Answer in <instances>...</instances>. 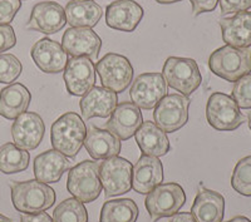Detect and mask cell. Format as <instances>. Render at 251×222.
Returning a JSON list of instances; mask_svg holds the SVG:
<instances>
[{
  "instance_id": "cell-11",
  "label": "cell",
  "mask_w": 251,
  "mask_h": 222,
  "mask_svg": "<svg viewBox=\"0 0 251 222\" xmlns=\"http://www.w3.org/2000/svg\"><path fill=\"white\" fill-rule=\"evenodd\" d=\"M167 96V83L161 73H142L136 79L129 91L133 104L140 109H153L163 97Z\"/></svg>"
},
{
  "instance_id": "cell-3",
  "label": "cell",
  "mask_w": 251,
  "mask_h": 222,
  "mask_svg": "<svg viewBox=\"0 0 251 222\" xmlns=\"http://www.w3.org/2000/svg\"><path fill=\"white\" fill-rule=\"evenodd\" d=\"M208 68L226 82L235 83L251 73V49L224 46L212 51Z\"/></svg>"
},
{
  "instance_id": "cell-24",
  "label": "cell",
  "mask_w": 251,
  "mask_h": 222,
  "mask_svg": "<svg viewBox=\"0 0 251 222\" xmlns=\"http://www.w3.org/2000/svg\"><path fill=\"white\" fill-rule=\"evenodd\" d=\"M134 137L142 154L162 157L169 153L171 148L167 133L151 121L143 122Z\"/></svg>"
},
{
  "instance_id": "cell-42",
  "label": "cell",
  "mask_w": 251,
  "mask_h": 222,
  "mask_svg": "<svg viewBox=\"0 0 251 222\" xmlns=\"http://www.w3.org/2000/svg\"><path fill=\"white\" fill-rule=\"evenodd\" d=\"M0 222H13V221L9 219V217L4 216L3 214H0Z\"/></svg>"
},
{
  "instance_id": "cell-4",
  "label": "cell",
  "mask_w": 251,
  "mask_h": 222,
  "mask_svg": "<svg viewBox=\"0 0 251 222\" xmlns=\"http://www.w3.org/2000/svg\"><path fill=\"white\" fill-rule=\"evenodd\" d=\"M102 188L98 162L83 161L69 170L67 190L80 202L91 203L96 201L100 197Z\"/></svg>"
},
{
  "instance_id": "cell-39",
  "label": "cell",
  "mask_w": 251,
  "mask_h": 222,
  "mask_svg": "<svg viewBox=\"0 0 251 222\" xmlns=\"http://www.w3.org/2000/svg\"><path fill=\"white\" fill-rule=\"evenodd\" d=\"M170 222H196V220L190 212H180V214L174 215Z\"/></svg>"
},
{
  "instance_id": "cell-12",
  "label": "cell",
  "mask_w": 251,
  "mask_h": 222,
  "mask_svg": "<svg viewBox=\"0 0 251 222\" xmlns=\"http://www.w3.org/2000/svg\"><path fill=\"white\" fill-rule=\"evenodd\" d=\"M63 78L71 96L83 97L94 87L96 66L88 57H72L67 63Z\"/></svg>"
},
{
  "instance_id": "cell-1",
  "label": "cell",
  "mask_w": 251,
  "mask_h": 222,
  "mask_svg": "<svg viewBox=\"0 0 251 222\" xmlns=\"http://www.w3.org/2000/svg\"><path fill=\"white\" fill-rule=\"evenodd\" d=\"M12 191V202L15 210L22 214H39L49 210L55 202L54 190L47 183L37 179L12 181L9 183Z\"/></svg>"
},
{
  "instance_id": "cell-19",
  "label": "cell",
  "mask_w": 251,
  "mask_h": 222,
  "mask_svg": "<svg viewBox=\"0 0 251 222\" xmlns=\"http://www.w3.org/2000/svg\"><path fill=\"white\" fill-rule=\"evenodd\" d=\"M163 181V165L158 157L142 154L132 170V188L147 195Z\"/></svg>"
},
{
  "instance_id": "cell-34",
  "label": "cell",
  "mask_w": 251,
  "mask_h": 222,
  "mask_svg": "<svg viewBox=\"0 0 251 222\" xmlns=\"http://www.w3.org/2000/svg\"><path fill=\"white\" fill-rule=\"evenodd\" d=\"M22 6V0H0V25L13 22Z\"/></svg>"
},
{
  "instance_id": "cell-43",
  "label": "cell",
  "mask_w": 251,
  "mask_h": 222,
  "mask_svg": "<svg viewBox=\"0 0 251 222\" xmlns=\"http://www.w3.org/2000/svg\"><path fill=\"white\" fill-rule=\"evenodd\" d=\"M248 123H249V128H250L251 131V112H249L248 114Z\"/></svg>"
},
{
  "instance_id": "cell-31",
  "label": "cell",
  "mask_w": 251,
  "mask_h": 222,
  "mask_svg": "<svg viewBox=\"0 0 251 222\" xmlns=\"http://www.w3.org/2000/svg\"><path fill=\"white\" fill-rule=\"evenodd\" d=\"M231 187L237 194L251 197V156L244 157L236 163L231 176Z\"/></svg>"
},
{
  "instance_id": "cell-2",
  "label": "cell",
  "mask_w": 251,
  "mask_h": 222,
  "mask_svg": "<svg viewBox=\"0 0 251 222\" xmlns=\"http://www.w3.org/2000/svg\"><path fill=\"white\" fill-rule=\"evenodd\" d=\"M87 136V127L79 114L67 112L62 114L50 129V142L55 151L75 158L79 153Z\"/></svg>"
},
{
  "instance_id": "cell-25",
  "label": "cell",
  "mask_w": 251,
  "mask_h": 222,
  "mask_svg": "<svg viewBox=\"0 0 251 222\" xmlns=\"http://www.w3.org/2000/svg\"><path fill=\"white\" fill-rule=\"evenodd\" d=\"M84 147L89 156L96 161L108 160L112 157H116L121 152V141L117 137L113 136L107 129L92 127L87 132L86 140H84Z\"/></svg>"
},
{
  "instance_id": "cell-26",
  "label": "cell",
  "mask_w": 251,
  "mask_h": 222,
  "mask_svg": "<svg viewBox=\"0 0 251 222\" xmlns=\"http://www.w3.org/2000/svg\"><path fill=\"white\" fill-rule=\"evenodd\" d=\"M31 100L29 89L22 83H13L0 91V116L9 121L26 112Z\"/></svg>"
},
{
  "instance_id": "cell-38",
  "label": "cell",
  "mask_w": 251,
  "mask_h": 222,
  "mask_svg": "<svg viewBox=\"0 0 251 222\" xmlns=\"http://www.w3.org/2000/svg\"><path fill=\"white\" fill-rule=\"evenodd\" d=\"M20 222H54L47 212L39 214H23L20 216Z\"/></svg>"
},
{
  "instance_id": "cell-37",
  "label": "cell",
  "mask_w": 251,
  "mask_h": 222,
  "mask_svg": "<svg viewBox=\"0 0 251 222\" xmlns=\"http://www.w3.org/2000/svg\"><path fill=\"white\" fill-rule=\"evenodd\" d=\"M192 5V13L195 17L202 14V13L214 12L217 6L219 0H190Z\"/></svg>"
},
{
  "instance_id": "cell-22",
  "label": "cell",
  "mask_w": 251,
  "mask_h": 222,
  "mask_svg": "<svg viewBox=\"0 0 251 222\" xmlns=\"http://www.w3.org/2000/svg\"><path fill=\"white\" fill-rule=\"evenodd\" d=\"M191 215L196 222H223L225 215V198L219 192L201 188L195 197Z\"/></svg>"
},
{
  "instance_id": "cell-14",
  "label": "cell",
  "mask_w": 251,
  "mask_h": 222,
  "mask_svg": "<svg viewBox=\"0 0 251 222\" xmlns=\"http://www.w3.org/2000/svg\"><path fill=\"white\" fill-rule=\"evenodd\" d=\"M46 124L38 113L24 112L15 118L12 125L14 145L25 151H33L43 141Z\"/></svg>"
},
{
  "instance_id": "cell-5",
  "label": "cell",
  "mask_w": 251,
  "mask_h": 222,
  "mask_svg": "<svg viewBox=\"0 0 251 222\" xmlns=\"http://www.w3.org/2000/svg\"><path fill=\"white\" fill-rule=\"evenodd\" d=\"M186 202L183 188L176 182L161 183L147 194L145 207L152 222L176 215Z\"/></svg>"
},
{
  "instance_id": "cell-10",
  "label": "cell",
  "mask_w": 251,
  "mask_h": 222,
  "mask_svg": "<svg viewBox=\"0 0 251 222\" xmlns=\"http://www.w3.org/2000/svg\"><path fill=\"white\" fill-rule=\"evenodd\" d=\"M133 165L123 157H112L100 165V177L106 197L121 196L131 191Z\"/></svg>"
},
{
  "instance_id": "cell-16",
  "label": "cell",
  "mask_w": 251,
  "mask_h": 222,
  "mask_svg": "<svg viewBox=\"0 0 251 222\" xmlns=\"http://www.w3.org/2000/svg\"><path fill=\"white\" fill-rule=\"evenodd\" d=\"M142 123V113L137 105L132 102H122L112 112L106 128L120 141H127L136 134Z\"/></svg>"
},
{
  "instance_id": "cell-15",
  "label": "cell",
  "mask_w": 251,
  "mask_h": 222,
  "mask_svg": "<svg viewBox=\"0 0 251 222\" xmlns=\"http://www.w3.org/2000/svg\"><path fill=\"white\" fill-rule=\"evenodd\" d=\"M67 24L66 12L57 1H42L34 5L26 29L43 34H55Z\"/></svg>"
},
{
  "instance_id": "cell-20",
  "label": "cell",
  "mask_w": 251,
  "mask_h": 222,
  "mask_svg": "<svg viewBox=\"0 0 251 222\" xmlns=\"http://www.w3.org/2000/svg\"><path fill=\"white\" fill-rule=\"evenodd\" d=\"M118 104V96L104 87H93L79 102L83 121L94 117L107 118Z\"/></svg>"
},
{
  "instance_id": "cell-28",
  "label": "cell",
  "mask_w": 251,
  "mask_h": 222,
  "mask_svg": "<svg viewBox=\"0 0 251 222\" xmlns=\"http://www.w3.org/2000/svg\"><path fill=\"white\" fill-rule=\"evenodd\" d=\"M140 210L131 198H118L103 203L100 222H137Z\"/></svg>"
},
{
  "instance_id": "cell-32",
  "label": "cell",
  "mask_w": 251,
  "mask_h": 222,
  "mask_svg": "<svg viewBox=\"0 0 251 222\" xmlns=\"http://www.w3.org/2000/svg\"><path fill=\"white\" fill-rule=\"evenodd\" d=\"M23 71L20 60L14 54H0V83L12 84Z\"/></svg>"
},
{
  "instance_id": "cell-23",
  "label": "cell",
  "mask_w": 251,
  "mask_h": 222,
  "mask_svg": "<svg viewBox=\"0 0 251 222\" xmlns=\"http://www.w3.org/2000/svg\"><path fill=\"white\" fill-rule=\"evenodd\" d=\"M223 40L226 46L235 48L251 47V13L241 12L234 17L223 18L220 20Z\"/></svg>"
},
{
  "instance_id": "cell-29",
  "label": "cell",
  "mask_w": 251,
  "mask_h": 222,
  "mask_svg": "<svg viewBox=\"0 0 251 222\" xmlns=\"http://www.w3.org/2000/svg\"><path fill=\"white\" fill-rule=\"evenodd\" d=\"M30 161V154L14 143H5L0 147V172L4 174L19 173L25 171Z\"/></svg>"
},
{
  "instance_id": "cell-9",
  "label": "cell",
  "mask_w": 251,
  "mask_h": 222,
  "mask_svg": "<svg viewBox=\"0 0 251 222\" xmlns=\"http://www.w3.org/2000/svg\"><path fill=\"white\" fill-rule=\"evenodd\" d=\"M190 98L183 94H167L154 107L153 120L166 133H174L188 122Z\"/></svg>"
},
{
  "instance_id": "cell-6",
  "label": "cell",
  "mask_w": 251,
  "mask_h": 222,
  "mask_svg": "<svg viewBox=\"0 0 251 222\" xmlns=\"http://www.w3.org/2000/svg\"><path fill=\"white\" fill-rule=\"evenodd\" d=\"M162 75L167 86L183 96H191L201 86L202 75L196 60L191 58L170 57L163 64Z\"/></svg>"
},
{
  "instance_id": "cell-13",
  "label": "cell",
  "mask_w": 251,
  "mask_h": 222,
  "mask_svg": "<svg viewBox=\"0 0 251 222\" xmlns=\"http://www.w3.org/2000/svg\"><path fill=\"white\" fill-rule=\"evenodd\" d=\"M62 47L71 57H88L96 62L102 48V40L92 28H69L63 34Z\"/></svg>"
},
{
  "instance_id": "cell-18",
  "label": "cell",
  "mask_w": 251,
  "mask_h": 222,
  "mask_svg": "<svg viewBox=\"0 0 251 222\" xmlns=\"http://www.w3.org/2000/svg\"><path fill=\"white\" fill-rule=\"evenodd\" d=\"M143 18V9L134 0H116L106 9V24L112 29L132 33Z\"/></svg>"
},
{
  "instance_id": "cell-36",
  "label": "cell",
  "mask_w": 251,
  "mask_h": 222,
  "mask_svg": "<svg viewBox=\"0 0 251 222\" xmlns=\"http://www.w3.org/2000/svg\"><path fill=\"white\" fill-rule=\"evenodd\" d=\"M15 44H17V35L14 28L10 24L0 25V54L14 48Z\"/></svg>"
},
{
  "instance_id": "cell-40",
  "label": "cell",
  "mask_w": 251,
  "mask_h": 222,
  "mask_svg": "<svg viewBox=\"0 0 251 222\" xmlns=\"http://www.w3.org/2000/svg\"><path fill=\"white\" fill-rule=\"evenodd\" d=\"M226 222H251V220L248 219V217H245V216H236V217H234V219L228 220V221H226Z\"/></svg>"
},
{
  "instance_id": "cell-8",
  "label": "cell",
  "mask_w": 251,
  "mask_h": 222,
  "mask_svg": "<svg viewBox=\"0 0 251 222\" xmlns=\"http://www.w3.org/2000/svg\"><path fill=\"white\" fill-rule=\"evenodd\" d=\"M96 72L100 75L102 87L117 94L123 93L133 79V67L129 59L117 53H108L98 60Z\"/></svg>"
},
{
  "instance_id": "cell-35",
  "label": "cell",
  "mask_w": 251,
  "mask_h": 222,
  "mask_svg": "<svg viewBox=\"0 0 251 222\" xmlns=\"http://www.w3.org/2000/svg\"><path fill=\"white\" fill-rule=\"evenodd\" d=\"M219 3L224 15L237 14L251 8V0H219Z\"/></svg>"
},
{
  "instance_id": "cell-17",
  "label": "cell",
  "mask_w": 251,
  "mask_h": 222,
  "mask_svg": "<svg viewBox=\"0 0 251 222\" xmlns=\"http://www.w3.org/2000/svg\"><path fill=\"white\" fill-rule=\"evenodd\" d=\"M30 54L35 66L48 74H57L64 72L68 63V54L62 44L49 38H42L31 47Z\"/></svg>"
},
{
  "instance_id": "cell-30",
  "label": "cell",
  "mask_w": 251,
  "mask_h": 222,
  "mask_svg": "<svg viewBox=\"0 0 251 222\" xmlns=\"http://www.w3.org/2000/svg\"><path fill=\"white\" fill-rule=\"evenodd\" d=\"M54 222H88V212L84 203L72 197L64 199L53 212Z\"/></svg>"
},
{
  "instance_id": "cell-7",
  "label": "cell",
  "mask_w": 251,
  "mask_h": 222,
  "mask_svg": "<svg viewBox=\"0 0 251 222\" xmlns=\"http://www.w3.org/2000/svg\"><path fill=\"white\" fill-rule=\"evenodd\" d=\"M206 118L212 128L221 132L235 131L246 121L231 96L221 92H215L208 98Z\"/></svg>"
},
{
  "instance_id": "cell-33",
  "label": "cell",
  "mask_w": 251,
  "mask_h": 222,
  "mask_svg": "<svg viewBox=\"0 0 251 222\" xmlns=\"http://www.w3.org/2000/svg\"><path fill=\"white\" fill-rule=\"evenodd\" d=\"M231 97L239 105V108H251V74H248L235 82Z\"/></svg>"
},
{
  "instance_id": "cell-21",
  "label": "cell",
  "mask_w": 251,
  "mask_h": 222,
  "mask_svg": "<svg viewBox=\"0 0 251 222\" xmlns=\"http://www.w3.org/2000/svg\"><path fill=\"white\" fill-rule=\"evenodd\" d=\"M72 162L64 154L53 149L38 154L34 160V176L43 183H57L63 173L71 170Z\"/></svg>"
},
{
  "instance_id": "cell-41",
  "label": "cell",
  "mask_w": 251,
  "mask_h": 222,
  "mask_svg": "<svg viewBox=\"0 0 251 222\" xmlns=\"http://www.w3.org/2000/svg\"><path fill=\"white\" fill-rule=\"evenodd\" d=\"M158 4H174L178 3V1H182V0H154Z\"/></svg>"
},
{
  "instance_id": "cell-27",
  "label": "cell",
  "mask_w": 251,
  "mask_h": 222,
  "mask_svg": "<svg viewBox=\"0 0 251 222\" xmlns=\"http://www.w3.org/2000/svg\"><path fill=\"white\" fill-rule=\"evenodd\" d=\"M67 23L72 28H93L103 14L100 5L93 0H72L64 8Z\"/></svg>"
}]
</instances>
